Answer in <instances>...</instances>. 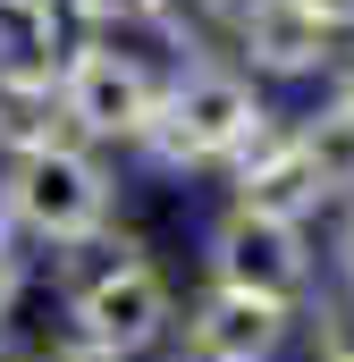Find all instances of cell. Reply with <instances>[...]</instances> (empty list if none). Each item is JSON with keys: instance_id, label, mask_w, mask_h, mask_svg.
<instances>
[{"instance_id": "9a60e30c", "label": "cell", "mask_w": 354, "mask_h": 362, "mask_svg": "<svg viewBox=\"0 0 354 362\" xmlns=\"http://www.w3.org/2000/svg\"><path fill=\"white\" fill-rule=\"evenodd\" d=\"M321 278L354 286V202H338V211H329V245H321Z\"/></svg>"}, {"instance_id": "2e32d148", "label": "cell", "mask_w": 354, "mask_h": 362, "mask_svg": "<svg viewBox=\"0 0 354 362\" xmlns=\"http://www.w3.org/2000/svg\"><path fill=\"white\" fill-rule=\"evenodd\" d=\"M321 101L354 110V34H338V51H329V68H321Z\"/></svg>"}, {"instance_id": "6da1fadb", "label": "cell", "mask_w": 354, "mask_h": 362, "mask_svg": "<svg viewBox=\"0 0 354 362\" xmlns=\"http://www.w3.org/2000/svg\"><path fill=\"white\" fill-rule=\"evenodd\" d=\"M59 262V337H76L110 362H152L161 346H177V278L152 262V236L144 228H110L76 253H51Z\"/></svg>"}, {"instance_id": "4fadbf2b", "label": "cell", "mask_w": 354, "mask_h": 362, "mask_svg": "<svg viewBox=\"0 0 354 362\" xmlns=\"http://www.w3.org/2000/svg\"><path fill=\"white\" fill-rule=\"evenodd\" d=\"M295 337H304V354H312V362H354V286L321 278L312 303L295 312Z\"/></svg>"}, {"instance_id": "d6986e66", "label": "cell", "mask_w": 354, "mask_h": 362, "mask_svg": "<svg viewBox=\"0 0 354 362\" xmlns=\"http://www.w3.org/2000/svg\"><path fill=\"white\" fill-rule=\"evenodd\" d=\"M0 362H17V320H0Z\"/></svg>"}, {"instance_id": "277c9868", "label": "cell", "mask_w": 354, "mask_h": 362, "mask_svg": "<svg viewBox=\"0 0 354 362\" xmlns=\"http://www.w3.org/2000/svg\"><path fill=\"white\" fill-rule=\"evenodd\" d=\"M161 85H169V59L135 51V34H76L59 68V101L93 152H135L161 110Z\"/></svg>"}, {"instance_id": "52a82bcc", "label": "cell", "mask_w": 354, "mask_h": 362, "mask_svg": "<svg viewBox=\"0 0 354 362\" xmlns=\"http://www.w3.org/2000/svg\"><path fill=\"white\" fill-rule=\"evenodd\" d=\"M338 34L304 8V0H245L236 8V34H228V59L253 76V85H321Z\"/></svg>"}, {"instance_id": "7a4b0ae2", "label": "cell", "mask_w": 354, "mask_h": 362, "mask_svg": "<svg viewBox=\"0 0 354 362\" xmlns=\"http://www.w3.org/2000/svg\"><path fill=\"white\" fill-rule=\"evenodd\" d=\"M270 118H278V101L236 59H177L169 85H161V110L127 160H144L161 177H219Z\"/></svg>"}, {"instance_id": "8fae6325", "label": "cell", "mask_w": 354, "mask_h": 362, "mask_svg": "<svg viewBox=\"0 0 354 362\" xmlns=\"http://www.w3.org/2000/svg\"><path fill=\"white\" fill-rule=\"evenodd\" d=\"M236 8H245V0H152L144 34L169 51V68H177V59H228Z\"/></svg>"}, {"instance_id": "9c48e42d", "label": "cell", "mask_w": 354, "mask_h": 362, "mask_svg": "<svg viewBox=\"0 0 354 362\" xmlns=\"http://www.w3.org/2000/svg\"><path fill=\"white\" fill-rule=\"evenodd\" d=\"M76 25L59 0H0V85H59Z\"/></svg>"}, {"instance_id": "ba28073f", "label": "cell", "mask_w": 354, "mask_h": 362, "mask_svg": "<svg viewBox=\"0 0 354 362\" xmlns=\"http://www.w3.org/2000/svg\"><path fill=\"white\" fill-rule=\"evenodd\" d=\"M295 346V312L228 295V286H194L177 303V354L194 362H287Z\"/></svg>"}, {"instance_id": "e0dca14e", "label": "cell", "mask_w": 354, "mask_h": 362, "mask_svg": "<svg viewBox=\"0 0 354 362\" xmlns=\"http://www.w3.org/2000/svg\"><path fill=\"white\" fill-rule=\"evenodd\" d=\"M17 362H110V354H93L76 337H51V346H17Z\"/></svg>"}, {"instance_id": "7c38bea8", "label": "cell", "mask_w": 354, "mask_h": 362, "mask_svg": "<svg viewBox=\"0 0 354 362\" xmlns=\"http://www.w3.org/2000/svg\"><path fill=\"white\" fill-rule=\"evenodd\" d=\"M295 144H304V160L321 169L329 202H354V110H338V101L295 110Z\"/></svg>"}, {"instance_id": "30bf717a", "label": "cell", "mask_w": 354, "mask_h": 362, "mask_svg": "<svg viewBox=\"0 0 354 362\" xmlns=\"http://www.w3.org/2000/svg\"><path fill=\"white\" fill-rule=\"evenodd\" d=\"M59 144H85L59 85H0V160H34V152H59Z\"/></svg>"}, {"instance_id": "5bb4252c", "label": "cell", "mask_w": 354, "mask_h": 362, "mask_svg": "<svg viewBox=\"0 0 354 362\" xmlns=\"http://www.w3.org/2000/svg\"><path fill=\"white\" fill-rule=\"evenodd\" d=\"M59 8L76 34H144V17H152V0H59Z\"/></svg>"}, {"instance_id": "3957f363", "label": "cell", "mask_w": 354, "mask_h": 362, "mask_svg": "<svg viewBox=\"0 0 354 362\" xmlns=\"http://www.w3.org/2000/svg\"><path fill=\"white\" fill-rule=\"evenodd\" d=\"M118 160L93 152V144H59V152H34V160H0V219L34 245V253H76L93 236L118 228Z\"/></svg>"}, {"instance_id": "ac0fdd59", "label": "cell", "mask_w": 354, "mask_h": 362, "mask_svg": "<svg viewBox=\"0 0 354 362\" xmlns=\"http://www.w3.org/2000/svg\"><path fill=\"white\" fill-rule=\"evenodd\" d=\"M304 8H312L329 34H354V0H304Z\"/></svg>"}, {"instance_id": "8992f818", "label": "cell", "mask_w": 354, "mask_h": 362, "mask_svg": "<svg viewBox=\"0 0 354 362\" xmlns=\"http://www.w3.org/2000/svg\"><path fill=\"white\" fill-rule=\"evenodd\" d=\"M219 185H228V202L236 211H262V219H287V228H312V219H329L338 202H329V185H321V169L304 160V144H295V110H278L262 135L219 169Z\"/></svg>"}, {"instance_id": "5b68a950", "label": "cell", "mask_w": 354, "mask_h": 362, "mask_svg": "<svg viewBox=\"0 0 354 362\" xmlns=\"http://www.w3.org/2000/svg\"><path fill=\"white\" fill-rule=\"evenodd\" d=\"M202 286H228V295H253V303H278V312H304L312 286H321V245H312V228H287V219L219 202L202 219Z\"/></svg>"}, {"instance_id": "ffe728a7", "label": "cell", "mask_w": 354, "mask_h": 362, "mask_svg": "<svg viewBox=\"0 0 354 362\" xmlns=\"http://www.w3.org/2000/svg\"><path fill=\"white\" fill-rule=\"evenodd\" d=\"M169 362H194V354H169Z\"/></svg>"}]
</instances>
